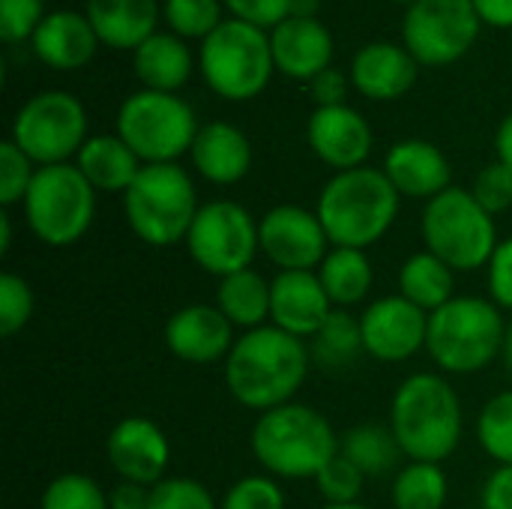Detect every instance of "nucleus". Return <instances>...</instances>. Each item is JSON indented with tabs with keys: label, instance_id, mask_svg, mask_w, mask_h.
<instances>
[{
	"label": "nucleus",
	"instance_id": "obj_43",
	"mask_svg": "<svg viewBox=\"0 0 512 509\" xmlns=\"http://www.w3.org/2000/svg\"><path fill=\"white\" fill-rule=\"evenodd\" d=\"M45 18V0H0V36L6 42L30 39Z\"/></svg>",
	"mask_w": 512,
	"mask_h": 509
},
{
	"label": "nucleus",
	"instance_id": "obj_54",
	"mask_svg": "<svg viewBox=\"0 0 512 509\" xmlns=\"http://www.w3.org/2000/svg\"><path fill=\"white\" fill-rule=\"evenodd\" d=\"M396 3H408V6H411V3H417V0H396Z\"/></svg>",
	"mask_w": 512,
	"mask_h": 509
},
{
	"label": "nucleus",
	"instance_id": "obj_17",
	"mask_svg": "<svg viewBox=\"0 0 512 509\" xmlns=\"http://www.w3.org/2000/svg\"><path fill=\"white\" fill-rule=\"evenodd\" d=\"M234 324L222 315L219 306L192 303L177 309L165 324L168 351L192 366H210L216 360H228L234 348Z\"/></svg>",
	"mask_w": 512,
	"mask_h": 509
},
{
	"label": "nucleus",
	"instance_id": "obj_48",
	"mask_svg": "<svg viewBox=\"0 0 512 509\" xmlns=\"http://www.w3.org/2000/svg\"><path fill=\"white\" fill-rule=\"evenodd\" d=\"M150 492L141 483H129L120 480L111 492H108V507L111 509H150Z\"/></svg>",
	"mask_w": 512,
	"mask_h": 509
},
{
	"label": "nucleus",
	"instance_id": "obj_8",
	"mask_svg": "<svg viewBox=\"0 0 512 509\" xmlns=\"http://www.w3.org/2000/svg\"><path fill=\"white\" fill-rule=\"evenodd\" d=\"M198 66L216 96L228 102L255 99L258 93H264L276 69L270 33L240 18H225L201 42Z\"/></svg>",
	"mask_w": 512,
	"mask_h": 509
},
{
	"label": "nucleus",
	"instance_id": "obj_42",
	"mask_svg": "<svg viewBox=\"0 0 512 509\" xmlns=\"http://www.w3.org/2000/svg\"><path fill=\"white\" fill-rule=\"evenodd\" d=\"M471 195L480 201V207L492 216L504 213L512 207V168L504 165L501 159H495L492 165H486L471 186Z\"/></svg>",
	"mask_w": 512,
	"mask_h": 509
},
{
	"label": "nucleus",
	"instance_id": "obj_11",
	"mask_svg": "<svg viewBox=\"0 0 512 509\" xmlns=\"http://www.w3.org/2000/svg\"><path fill=\"white\" fill-rule=\"evenodd\" d=\"M36 168L63 165L87 141V111L81 99L66 90H45L30 96L12 117L9 135Z\"/></svg>",
	"mask_w": 512,
	"mask_h": 509
},
{
	"label": "nucleus",
	"instance_id": "obj_25",
	"mask_svg": "<svg viewBox=\"0 0 512 509\" xmlns=\"http://www.w3.org/2000/svg\"><path fill=\"white\" fill-rule=\"evenodd\" d=\"M84 15L90 18L102 45L135 51L156 33L162 6L159 0H87Z\"/></svg>",
	"mask_w": 512,
	"mask_h": 509
},
{
	"label": "nucleus",
	"instance_id": "obj_15",
	"mask_svg": "<svg viewBox=\"0 0 512 509\" xmlns=\"http://www.w3.org/2000/svg\"><path fill=\"white\" fill-rule=\"evenodd\" d=\"M366 354L378 363H405L429 339V312L405 300L402 294L375 300L360 315Z\"/></svg>",
	"mask_w": 512,
	"mask_h": 509
},
{
	"label": "nucleus",
	"instance_id": "obj_27",
	"mask_svg": "<svg viewBox=\"0 0 512 509\" xmlns=\"http://www.w3.org/2000/svg\"><path fill=\"white\" fill-rule=\"evenodd\" d=\"M132 69L147 90L177 93L192 75V51L171 30L153 33L132 51Z\"/></svg>",
	"mask_w": 512,
	"mask_h": 509
},
{
	"label": "nucleus",
	"instance_id": "obj_33",
	"mask_svg": "<svg viewBox=\"0 0 512 509\" xmlns=\"http://www.w3.org/2000/svg\"><path fill=\"white\" fill-rule=\"evenodd\" d=\"M450 495L447 474L432 462H408L393 480V507L396 509H444Z\"/></svg>",
	"mask_w": 512,
	"mask_h": 509
},
{
	"label": "nucleus",
	"instance_id": "obj_35",
	"mask_svg": "<svg viewBox=\"0 0 512 509\" xmlns=\"http://www.w3.org/2000/svg\"><path fill=\"white\" fill-rule=\"evenodd\" d=\"M162 18L180 39H207L225 18L219 0H162Z\"/></svg>",
	"mask_w": 512,
	"mask_h": 509
},
{
	"label": "nucleus",
	"instance_id": "obj_29",
	"mask_svg": "<svg viewBox=\"0 0 512 509\" xmlns=\"http://www.w3.org/2000/svg\"><path fill=\"white\" fill-rule=\"evenodd\" d=\"M399 294L432 315L456 297V270L423 249L402 264Z\"/></svg>",
	"mask_w": 512,
	"mask_h": 509
},
{
	"label": "nucleus",
	"instance_id": "obj_2",
	"mask_svg": "<svg viewBox=\"0 0 512 509\" xmlns=\"http://www.w3.org/2000/svg\"><path fill=\"white\" fill-rule=\"evenodd\" d=\"M390 429L411 462L441 465L462 441V399L456 387L435 375H408L390 405Z\"/></svg>",
	"mask_w": 512,
	"mask_h": 509
},
{
	"label": "nucleus",
	"instance_id": "obj_22",
	"mask_svg": "<svg viewBox=\"0 0 512 509\" xmlns=\"http://www.w3.org/2000/svg\"><path fill=\"white\" fill-rule=\"evenodd\" d=\"M417 60L405 45L369 42L351 60V84L375 102H393L405 96L417 81Z\"/></svg>",
	"mask_w": 512,
	"mask_h": 509
},
{
	"label": "nucleus",
	"instance_id": "obj_49",
	"mask_svg": "<svg viewBox=\"0 0 512 509\" xmlns=\"http://www.w3.org/2000/svg\"><path fill=\"white\" fill-rule=\"evenodd\" d=\"M474 9L483 24L512 27V0H474Z\"/></svg>",
	"mask_w": 512,
	"mask_h": 509
},
{
	"label": "nucleus",
	"instance_id": "obj_32",
	"mask_svg": "<svg viewBox=\"0 0 512 509\" xmlns=\"http://www.w3.org/2000/svg\"><path fill=\"white\" fill-rule=\"evenodd\" d=\"M339 453L345 459H351L366 477H381V474L393 471L399 465V459L405 456L393 429L378 426V423L354 426L351 432H345Z\"/></svg>",
	"mask_w": 512,
	"mask_h": 509
},
{
	"label": "nucleus",
	"instance_id": "obj_6",
	"mask_svg": "<svg viewBox=\"0 0 512 509\" xmlns=\"http://www.w3.org/2000/svg\"><path fill=\"white\" fill-rule=\"evenodd\" d=\"M123 210L132 234L141 243L168 249L186 243L201 204L189 171L177 162H162L141 168L123 195Z\"/></svg>",
	"mask_w": 512,
	"mask_h": 509
},
{
	"label": "nucleus",
	"instance_id": "obj_3",
	"mask_svg": "<svg viewBox=\"0 0 512 509\" xmlns=\"http://www.w3.org/2000/svg\"><path fill=\"white\" fill-rule=\"evenodd\" d=\"M402 195L384 174V168L336 171L318 195V219L333 246L369 249L396 222Z\"/></svg>",
	"mask_w": 512,
	"mask_h": 509
},
{
	"label": "nucleus",
	"instance_id": "obj_21",
	"mask_svg": "<svg viewBox=\"0 0 512 509\" xmlns=\"http://www.w3.org/2000/svg\"><path fill=\"white\" fill-rule=\"evenodd\" d=\"M384 174L390 177V183L402 198H417V201H432L435 195L453 186L450 159L441 153V147L420 138L393 144L384 159Z\"/></svg>",
	"mask_w": 512,
	"mask_h": 509
},
{
	"label": "nucleus",
	"instance_id": "obj_45",
	"mask_svg": "<svg viewBox=\"0 0 512 509\" xmlns=\"http://www.w3.org/2000/svg\"><path fill=\"white\" fill-rule=\"evenodd\" d=\"M489 267V294L498 309L512 312V237L501 240Z\"/></svg>",
	"mask_w": 512,
	"mask_h": 509
},
{
	"label": "nucleus",
	"instance_id": "obj_1",
	"mask_svg": "<svg viewBox=\"0 0 512 509\" xmlns=\"http://www.w3.org/2000/svg\"><path fill=\"white\" fill-rule=\"evenodd\" d=\"M312 366L303 339L264 324L243 333L225 360V387L249 411H273L291 405Z\"/></svg>",
	"mask_w": 512,
	"mask_h": 509
},
{
	"label": "nucleus",
	"instance_id": "obj_50",
	"mask_svg": "<svg viewBox=\"0 0 512 509\" xmlns=\"http://www.w3.org/2000/svg\"><path fill=\"white\" fill-rule=\"evenodd\" d=\"M495 153L504 165L512 168V111L501 120L498 132H495Z\"/></svg>",
	"mask_w": 512,
	"mask_h": 509
},
{
	"label": "nucleus",
	"instance_id": "obj_18",
	"mask_svg": "<svg viewBox=\"0 0 512 509\" xmlns=\"http://www.w3.org/2000/svg\"><path fill=\"white\" fill-rule=\"evenodd\" d=\"M333 303L315 270H285L270 279V321L273 327L297 336L315 339V333L333 315Z\"/></svg>",
	"mask_w": 512,
	"mask_h": 509
},
{
	"label": "nucleus",
	"instance_id": "obj_23",
	"mask_svg": "<svg viewBox=\"0 0 512 509\" xmlns=\"http://www.w3.org/2000/svg\"><path fill=\"white\" fill-rule=\"evenodd\" d=\"M30 45L45 66L69 72L93 60L99 48V36L87 15L72 9H57L42 18V24L30 36Z\"/></svg>",
	"mask_w": 512,
	"mask_h": 509
},
{
	"label": "nucleus",
	"instance_id": "obj_19",
	"mask_svg": "<svg viewBox=\"0 0 512 509\" xmlns=\"http://www.w3.org/2000/svg\"><path fill=\"white\" fill-rule=\"evenodd\" d=\"M306 138L312 153L336 171L363 168L372 153V129L366 117L351 105L315 108L306 126Z\"/></svg>",
	"mask_w": 512,
	"mask_h": 509
},
{
	"label": "nucleus",
	"instance_id": "obj_44",
	"mask_svg": "<svg viewBox=\"0 0 512 509\" xmlns=\"http://www.w3.org/2000/svg\"><path fill=\"white\" fill-rule=\"evenodd\" d=\"M231 12V18H240L246 24H255L261 30H273L285 18L294 15V0H222Z\"/></svg>",
	"mask_w": 512,
	"mask_h": 509
},
{
	"label": "nucleus",
	"instance_id": "obj_14",
	"mask_svg": "<svg viewBox=\"0 0 512 509\" xmlns=\"http://www.w3.org/2000/svg\"><path fill=\"white\" fill-rule=\"evenodd\" d=\"M261 252L270 264L285 270H315L327 258L330 237L315 210L300 204H279L258 222Z\"/></svg>",
	"mask_w": 512,
	"mask_h": 509
},
{
	"label": "nucleus",
	"instance_id": "obj_5",
	"mask_svg": "<svg viewBox=\"0 0 512 509\" xmlns=\"http://www.w3.org/2000/svg\"><path fill=\"white\" fill-rule=\"evenodd\" d=\"M507 339L501 309L483 297H453L447 306L429 315L426 351L438 369L450 375H474L489 369Z\"/></svg>",
	"mask_w": 512,
	"mask_h": 509
},
{
	"label": "nucleus",
	"instance_id": "obj_38",
	"mask_svg": "<svg viewBox=\"0 0 512 509\" xmlns=\"http://www.w3.org/2000/svg\"><path fill=\"white\" fill-rule=\"evenodd\" d=\"M33 318V288L18 273L0 276V336L12 339Z\"/></svg>",
	"mask_w": 512,
	"mask_h": 509
},
{
	"label": "nucleus",
	"instance_id": "obj_46",
	"mask_svg": "<svg viewBox=\"0 0 512 509\" xmlns=\"http://www.w3.org/2000/svg\"><path fill=\"white\" fill-rule=\"evenodd\" d=\"M309 93L312 99L318 102V108H327V105H345V96H348V78L345 72L339 69H324L318 72L312 81H309Z\"/></svg>",
	"mask_w": 512,
	"mask_h": 509
},
{
	"label": "nucleus",
	"instance_id": "obj_20",
	"mask_svg": "<svg viewBox=\"0 0 512 509\" xmlns=\"http://www.w3.org/2000/svg\"><path fill=\"white\" fill-rule=\"evenodd\" d=\"M273 63L282 75L312 81L333 63V36L315 15H291L270 30Z\"/></svg>",
	"mask_w": 512,
	"mask_h": 509
},
{
	"label": "nucleus",
	"instance_id": "obj_40",
	"mask_svg": "<svg viewBox=\"0 0 512 509\" xmlns=\"http://www.w3.org/2000/svg\"><path fill=\"white\" fill-rule=\"evenodd\" d=\"M219 509H285V492L270 474H252L237 480Z\"/></svg>",
	"mask_w": 512,
	"mask_h": 509
},
{
	"label": "nucleus",
	"instance_id": "obj_7",
	"mask_svg": "<svg viewBox=\"0 0 512 509\" xmlns=\"http://www.w3.org/2000/svg\"><path fill=\"white\" fill-rule=\"evenodd\" d=\"M420 234L426 252L438 255L456 273H471L492 261L498 249L495 216L480 207L471 189L450 186L447 192L426 201Z\"/></svg>",
	"mask_w": 512,
	"mask_h": 509
},
{
	"label": "nucleus",
	"instance_id": "obj_53",
	"mask_svg": "<svg viewBox=\"0 0 512 509\" xmlns=\"http://www.w3.org/2000/svg\"><path fill=\"white\" fill-rule=\"evenodd\" d=\"M321 509H369V507H363V504H327V507H321Z\"/></svg>",
	"mask_w": 512,
	"mask_h": 509
},
{
	"label": "nucleus",
	"instance_id": "obj_16",
	"mask_svg": "<svg viewBox=\"0 0 512 509\" xmlns=\"http://www.w3.org/2000/svg\"><path fill=\"white\" fill-rule=\"evenodd\" d=\"M105 453H108V465L120 480L141 483L147 489L168 480L171 444L162 426L147 417L120 420L105 441Z\"/></svg>",
	"mask_w": 512,
	"mask_h": 509
},
{
	"label": "nucleus",
	"instance_id": "obj_52",
	"mask_svg": "<svg viewBox=\"0 0 512 509\" xmlns=\"http://www.w3.org/2000/svg\"><path fill=\"white\" fill-rule=\"evenodd\" d=\"M501 357H504V369H507V375H510V381H512V321L507 324V339H504V351H501Z\"/></svg>",
	"mask_w": 512,
	"mask_h": 509
},
{
	"label": "nucleus",
	"instance_id": "obj_55",
	"mask_svg": "<svg viewBox=\"0 0 512 509\" xmlns=\"http://www.w3.org/2000/svg\"><path fill=\"white\" fill-rule=\"evenodd\" d=\"M480 509H483V507H480Z\"/></svg>",
	"mask_w": 512,
	"mask_h": 509
},
{
	"label": "nucleus",
	"instance_id": "obj_36",
	"mask_svg": "<svg viewBox=\"0 0 512 509\" xmlns=\"http://www.w3.org/2000/svg\"><path fill=\"white\" fill-rule=\"evenodd\" d=\"M39 509H111L108 507V492H102V486L87 477V474H60L54 477L42 498Z\"/></svg>",
	"mask_w": 512,
	"mask_h": 509
},
{
	"label": "nucleus",
	"instance_id": "obj_47",
	"mask_svg": "<svg viewBox=\"0 0 512 509\" xmlns=\"http://www.w3.org/2000/svg\"><path fill=\"white\" fill-rule=\"evenodd\" d=\"M483 509H512V465H501L483 486Z\"/></svg>",
	"mask_w": 512,
	"mask_h": 509
},
{
	"label": "nucleus",
	"instance_id": "obj_9",
	"mask_svg": "<svg viewBox=\"0 0 512 509\" xmlns=\"http://www.w3.org/2000/svg\"><path fill=\"white\" fill-rule=\"evenodd\" d=\"M24 219L39 243L66 249L90 231L96 219V189L75 162L36 168L24 195Z\"/></svg>",
	"mask_w": 512,
	"mask_h": 509
},
{
	"label": "nucleus",
	"instance_id": "obj_31",
	"mask_svg": "<svg viewBox=\"0 0 512 509\" xmlns=\"http://www.w3.org/2000/svg\"><path fill=\"white\" fill-rule=\"evenodd\" d=\"M312 363L324 372H342L357 363L360 354H366L360 318H354L348 309H333L327 324L312 339Z\"/></svg>",
	"mask_w": 512,
	"mask_h": 509
},
{
	"label": "nucleus",
	"instance_id": "obj_4",
	"mask_svg": "<svg viewBox=\"0 0 512 509\" xmlns=\"http://www.w3.org/2000/svg\"><path fill=\"white\" fill-rule=\"evenodd\" d=\"M255 462L279 480H315L336 456L342 441L330 420L309 405L264 411L249 435Z\"/></svg>",
	"mask_w": 512,
	"mask_h": 509
},
{
	"label": "nucleus",
	"instance_id": "obj_12",
	"mask_svg": "<svg viewBox=\"0 0 512 509\" xmlns=\"http://www.w3.org/2000/svg\"><path fill=\"white\" fill-rule=\"evenodd\" d=\"M189 258L210 276H231L249 270L255 255L261 252L258 222L255 216L237 201H210L201 204L189 237H186Z\"/></svg>",
	"mask_w": 512,
	"mask_h": 509
},
{
	"label": "nucleus",
	"instance_id": "obj_39",
	"mask_svg": "<svg viewBox=\"0 0 512 509\" xmlns=\"http://www.w3.org/2000/svg\"><path fill=\"white\" fill-rule=\"evenodd\" d=\"M366 474L342 453L315 477V486L327 504H360Z\"/></svg>",
	"mask_w": 512,
	"mask_h": 509
},
{
	"label": "nucleus",
	"instance_id": "obj_26",
	"mask_svg": "<svg viewBox=\"0 0 512 509\" xmlns=\"http://www.w3.org/2000/svg\"><path fill=\"white\" fill-rule=\"evenodd\" d=\"M75 165L96 192H123V195L144 168V162L120 135H90L78 150Z\"/></svg>",
	"mask_w": 512,
	"mask_h": 509
},
{
	"label": "nucleus",
	"instance_id": "obj_24",
	"mask_svg": "<svg viewBox=\"0 0 512 509\" xmlns=\"http://www.w3.org/2000/svg\"><path fill=\"white\" fill-rule=\"evenodd\" d=\"M192 165L195 171L216 186L240 183L252 168V144L243 129L228 120L204 123L192 141Z\"/></svg>",
	"mask_w": 512,
	"mask_h": 509
},
{
	"label": "nucleus",
	"instance_id": "obj_51",
	"mask_svg": "<svg viewBox=\"0 0 512 509\" xmlns=\"http://www.w3.org/2000/svg\"><path fill=\"white\" fill-rule=\"evenodd\" d=\"M9 246H12V216L3 210L0 213V255H6Z\"/></svg>",
	"mask_w": 512,
	"mask_h": 509
},
{
	"label": "nucleus",
	"instance_id": "obj_30",
	"mask_svg": "<svg viewBox=\"0 0 512 509\" xmlns=\"http://www.w3.org/2000/svg\"><path fill=\"white\" fill-rule=\"evenodd\" d=\"M216 306L222 315L240 327V330H258L270 318V279H264L258 270H240L225 279H219Z\"/></svg>",
	"mask_w": 512,
	"mask_h": 509
},
{
	"label": "nucleus",
	"instance_id": "obj_28",
	"mask_svg": "<svg viewBox=\"0 0 512 509\" xmlns=\"http://www.w3.org/2000/svg\"><path fill=\"white\" fill-rule=\"evenodd\" d=\"M318 279L336 309H351L369 297L375 273H372V261L363 249L333 246L318 267Z\"/></svg>",
	"mask_w": 512,
	"mask_h": 509
},
{
	"label": "nucleus",
	"instance_id": "obj_34",
	"mask_svg": "<svg viewBox=\"0 0 512 509\" xmlns=\"http://www.w3.org/2000/svg\"><path fill=\"white\" fill-rule=\"evenodd\" d=\"M477 441L489 459L512 465V390H504L486 402L477 420Z\"/></svg>",
	"mask_w": 512,
	"mask_h": 509
},
{
	"label": "nucleus",
	"instance_id": "obj_10",
	"mask_svg": "<svg viewBox=\"0 0 512 509\" xmlns=\"http://www.w3.org/2000/svg\"><path fill=\"white\" fill-rule=\"evenodd\" d=\"M195 111L177 93L159 90H135L123 99L117 111V135L135 150L144 165L177 162L183 153L192 150L198 135Z\"/></svg>",
	"mask_w": 512,
	"mask_h": 509
},
{
	"label": "nucleus",
	"instance_id": "obj_41",
	"mask_svg": "<svg viewBox=\"0 0 512 509\" xmlns=\"http://www.w3.org/2000/svg\"><path fill=\"white\" fill-rule=\"evenodd\" d=\"M150 509H219V504L201 480L168 477L159 486H153Z\"/></svg>",
	"mask_w": 512,
	"mask_h": 509
},
{
	"label": "nucleus",
	"instance_id": "obj_13",
	"mask_svg": "<svg viewBox=\"0 0 512 509\" xmlns=\"http://www.w3.org/2000/svg\"><path fill=\"white\" fill-rule=\"evenodd\" d=\"M474 0H417L402 21V39L423 66H450L468 54L480 36Z\"/></svg>",
	"mask_w": 512,
	"mask_h": 509
},
{
	"label": "nucleus",
	"instance_id": "obj_37",
	"mask_svg": "<svg viewBox=\"0 0 512 509\" xmlns=\"http://www.w3.org/2000/svg\"><path fill=\"white\" fill-rule=\"evenodd\" d=\"M36 177L33 159L12 141L6 138L0 144V204L9 210L12 204H24V195Z\"/></svg>",
	"mask_w": 512,
	"mask_h": 509
}]
</instances>
